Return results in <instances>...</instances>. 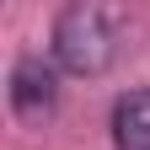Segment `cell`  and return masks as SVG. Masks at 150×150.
Returning <instances> with one entry per match:
<instances>
[{
    "instance_id": "6da1fadb",
    "label": "cell",
    "mask_w": 150,
    "mask_h": 150,
    "mask_svg": "<svg viewBox=\"0 0 150 150\" xmlns=\"http://www.w3.org/2000/svg\"><path fill=\"white\" fill-rule=\"evenodd\" d=\"M118 32H123V11L112 6H64L54 22V59L70 75H102L118 54Z\"/></svg>"
},
{
    "instance_id": "7a4b0ae2",
    "label": "cell",
    "mask_w": 150,
    "mask_h": 150,
    "mask_svg": "<svg viewBox=\"0 0 150 150\" xmlns=\"http://www.w3.org/2000/svg\"><path fill=\"white\" fill-rule=\"evenodd\" d=\"M59 102V70H54L43 54H22L11 70V107L22 118H43Z\"/></svg>"
},
{
    "instance_id": "3957f363",
    "label": "cell",
    "mask_w": 150,
    "mask_h": 150,
    "mask_svg": "<svg viewBox=\"0 0 150 150\" xmlns=\"http://www.w3.org/2000/svg\"><path fill=\"white\" fill-rule=\"evenodd\" d=\"M112 145L118 150H150V91H129L112 107Z\"/></svg>"
}]
</instances>
